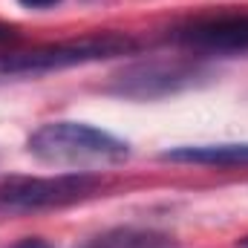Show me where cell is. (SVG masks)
Returning <instances> with one entry per match:
<instances>
[{
    "mask_svg": "<svg viewBox=\"0 0 248 248\" xmlns=\"http://www.w3.org/2000/svg\"><path fill=\"white\" fill-rule=\"evenodd\" d=\"M237 248H248V237H243V240H237Z\"/></svg>",
    "mask_w": 248,
    "mask_h": 248,
    "instance_id": "11",
    "label": "cell"
},
{
    "mask_svg": "<svg viewBox=\"0 0 248 248\" xmlns=\"http://www.w3.org/2000/svg\"><path fill=\"white\" fill-rule=\"evenodd\" d=\"M136 49V41L124 32H95L72 41L44 44L23 52H3L0 55V75H44L69 66L98 63L110 58H122Z\"/></svg>",
    "mask_w": 248,
    "mask_h": 248,
    "instance_id": "2",
    "label": "cell"
},
{
    "mask_svg": "<svg viewBox=\"0 0 248 248\" xmlns=\"http://www.w3.org/2000/svg\"><path fill=\"white\" fill-rule=\"evenodd\" d=\"M104 179L93 170H66L55 176H9L0 182V214L58 211L101 193Z\"/></svg>",
    "mask_w": 248,
    "mask_h": 248,
    "instance_id": "4",
    "label": "cell"
},
{
    "mask_svg": "<svg viewBox=\"0 0 248 248\" xmlns=\"http://www.w3.org/2000/svg\"><path fill=\"white\" fill-rule=\"evenodd\" d=\"M23 9H29V12H49V9H55V6H61L63 0H17Z\"/></svg>",
    "mask_w": 248,
    "mask_h": 248,
    "instance_id": "8",
    "label": "cell"
},
{
    "mask_svg": "<svg viewBox=\"0 0 248 248\" xmlns=\"http://www.w3.org/2000/svg\"><path fill=\"white\" fill-rule=\"evenodd\" d=\"M15 38H17V29L9 26V23H0V44H9V41H15Z\"/></svg>",
    "mask_w": 248,
    "mask_h": 248,
    "instance_id": "10",
    "label": "cell"
},
{
    "mask_svg": "<svg viewBox=\"0 0 248 248\" xmlns=\"http://www.w3.org/2000/svg\"><path fill=\"white\" fill-rule=\"evenodd\" d=\"M162 162L179 165H208V168H240L248 165V141H222V144H182L162 153Z\"/></svg>",
    "mask_w": 248,
    "mask_h": 248,
    "instance_id": "6",
    "label": "cell"
},
{
    "mask_svg": "<svg viewBox=\"0 0 248 248\" xmlns=\"http://www.w3.org/2000/svg\"><path fill=\"white\" fill-rule=\"evenodd\" d=\"M208 78H211L208 63L196 55H159V58L133 61L119 69L110 78L107 93L130 101H156L199 87Z\"/></svg>",
    "mask_w": 248,
    "mask_h": 248,
    "instance_id": "3",
    "label": "cell"
},
{
    "mask_svg": "<svg viewBox=\"0 0 248 248\" xmlns=\"http://www.w3.org/2000/svg\"><path fill=\"white\" fill-rule=\"evenodd\" d=\"M168 41L193 52L205 55H246L248 52V12H219L179 23L168 32Z\"/></svg>",
    "mask_w": 248,
    "mask_h": 248,
    "instance_id": "5",
    "label": "cell"
},
{
    "mask_svg": "<svg viewBox=\"0 0 248 248\" xmlns=\"http://www.w3.org/2000/svg\"><path fill=\"white\" fill-rule=\"evenodd\" d=\"M26 150L44 165L75 168V170L122 165L130 156V144L124 139L84 122L41 124L26 139Z\"/></svg>",
    "mask_w": 248,
    "mask_h": 248,
    "instance_id": "1",
    "label": "cell"
},
{
    "mask_svg": "<svg viewBox=\"0 0 248 248\" xmlns=\"http://www.w3.org/2000/svg\"><path fill=\"white\" fill-rule=\"evenodd\" d=\"M15 248H55V246L46 243V240H41V237H26V240H20Z\"/></svg>",
    "mask_w": 248,
    "mask_h": 248,
    "instance_id": "9",
    "label": "cell"
},
{
    "mask_svg": "<svg viewBox=\"0 0 248 248\" xmlns=\"http://www.w3.org/2000/svg\"><path fill=\"white\" fill-rule=\"evenodd\" d=\"M81 248H179V240L156 228H113Z\"/></svg>",
    "mask_w": 248,
    "mask_h": 248,
    "instance_id": "7",
    "label": "cell"
}]
</instances>
